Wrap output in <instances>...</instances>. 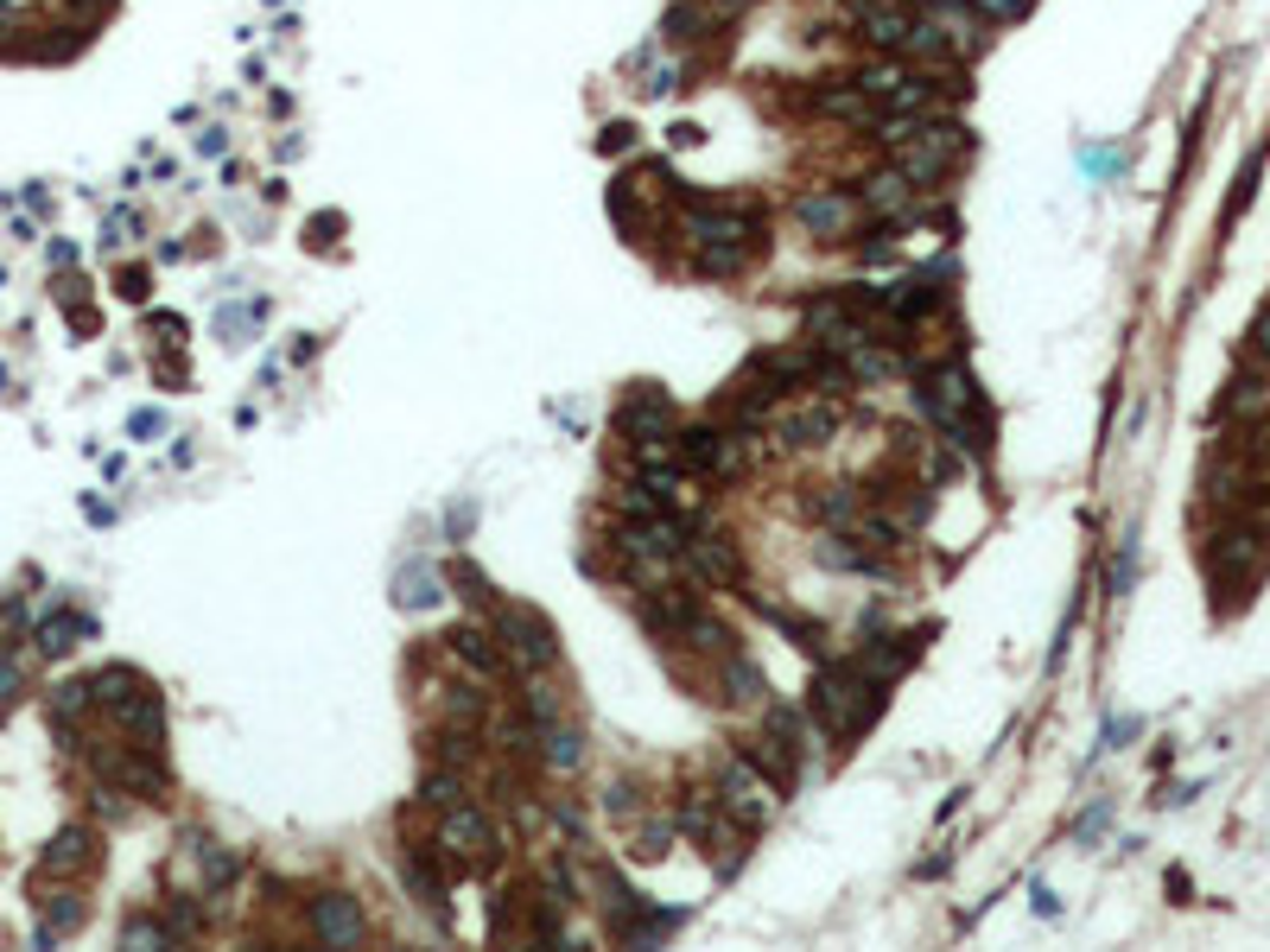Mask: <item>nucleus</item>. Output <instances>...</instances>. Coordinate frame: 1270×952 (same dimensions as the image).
Listing matches in <instances>:
<instances>
[{
	"instance_id": "51",
	"label": "nucleus",
	"mask_w": 1270,
	"mask_h": 952,
	"mask_svg": "<svg viewBox=\"0 0 1270 952\" xmlns=\"http://www.w3.org/2000/svg\"><path fill=\"white\" fill-rule=\"evenodd\" d=\"M64 6H71V13H83V19H96V13H109L115 0H64Z\"/></svg>"
},
{
	"instance_id": "4",
	"label": "nucleus",
	"mask_w": 1270,
	"mask_h": 952,
	"mask_svg": "<svg viewBox=\"0 0 1270 952\" xmlns=\"http://www.w3.org/2000/svg\"><path fill=\"white\" fill-rule=\"evenodd\" d=\"M438 845H445L451 857H471V864H495V857H502V832H495L490 813H477V807H445Z\"/></svg>"
},
{
	"instance_id": "1",
	"label": "nucleus",
	"mask_w": 1270,
	"mask_h": 952,
	"mask_svg": "<svg viewBox=\"0 0 1270 952\" xmlns=\"http://www.w3.org/2000/svg\"><path fill=\"white\" fill-rule=\"evenodd\" d=\"M890 680H870L857 661H846V667H826L820 680H813V711H820V724L839 737V744H857L877 718H883V692Z\"/></svg>"
},
{
	"instance_id": "50",
	"label": "nucleus",
	"mask_w": 1270,
	"mask_h": 952,
	"mask_svg": "<svg viewBox=\"0 0 1270 952\" xmlns=\"http://www.w3.org/2000/svg\"><path fill=\"white\" fill-rule=\"evenodd\" d=\"M667 140H674V146H699V140H706V134H699V121H680V128H674V134H667Z\"/></svg>"
},
{
	"instance_id": "36",
	"label": "nucleus",
	"mask_w": 1270,
	"mask_h": 952,
	"mask_svg": "<svg viewBox=\"0 0 1270 952\" xmlns=\"http://www.w3.org/2000/svg\"><path fill=\"white\" fill-rule=\"evenodd\" d=\"M1106 585H1112V597H1125L1130 585H1137V540L1119 546V559H1112V578H1106Z\"/></svg>"
},
{
	"instance_id": "26",
	"label": "nucleus",
	"mask_w": 1270,
	"mask_h": 952,
	"mask_svg": "<svg viewBox=\"0 0 1270 952\" xmlns=\"http://www.w3.org/2000/svg\"><path fill=\"white\" fill-rule=\"evenodd\" d=\"M1258 172H1265V146H1258V153L1239 165V185H1232V204H1226V216H1220V229H1232V222L1245 216V204L1258 198Z\"/></svg>"
},
{
	"instance_id": "5",
	"label": "nucleus",
	"mask_w": 1270,
	"mask_h": 952,
	"mask_svg": "<svg viewBox=\"0 0 1270 952\" xmlns=\"http://www.w3.org/2000/svg\"><path fill=\"white\" fill-rule=\"evenodd\" d=\"M312 934H318V947H362L369 940V921H362L356 895H344V889L312 895Z\"/></svg>"
},
{
	"instance_id": "31",
	"label": "nucleus",
	"mask_w": 1270,
	"mask_h": 952,
	"mask_svg": "<svg viewBox=\"0 0 1270 952\" xmlns=\"http://www.w3.org/2000/svg\"><path fill=\"white\" fill-rule=\"evenodd\" d=\"M420 800L438 807V813H445V807H464V781H458L451 768H432V775L420 781Z\"/></svg>"
},
{
	"instance_id": "18",
	"label": "nucleus",
	"mask_w": 1270,
	"mask_h": 952,
	"mask_svg": "<svg viewBox=\"0 0 1270 952\" xmlns=\"http://www.w3.org/2000/svg\"><path fill=\"white\" fill-rule=\"evenodd\" d=\"M857 26H864L870 45H890V52H903L909 32H915V19H909L903 6H857Z\"/></svg>"
},
{
	"instance_id": "43",
	"label": "nucleus",
	"mask_w": 1270,
	"mask_h": 952,
	"mask_svg": "<svg viewBox=\"0 0 1270 952\" xmlns=\"http://www.w3.org/2000/svg\"><path fill=\"white\" fill-rule=\"evenodd\" d=\"M128 432H134V438H153V432H165V413H159V407H141L134 419H128Z\"/></svg>"
},
{
	"instance_id": "38",
	"label": "nucleus",
	"mask_w": 1270,
	"mask_h": 952,
	"mask_svg": "<svg viewBox=\"0 0 1270 952\" xmlns=\"http://www.w3.org/2000/svg\"><path fill=\"white\" fill-rule=\"evenodd\" d=\"M451 578L464 585V597H471V604H495V591L484 585V572H477L471 559H458V565H451Z\"/></svg>"
},
{
	"instance_id": "21",
	"label": "nucleus",
	"mask_w": 1270,
	"mask_h": 952,
	"mask_svg": "<svg viewBox=\"0 0 1270 952\" xmlns=\"http://www.w3.org/2000/svg\"><path fill=\"white\" fill-rule=\"evenodd\" d=\"M438 591H445V578H438L432 565H407V572H401L394 604H401V610H432V604H438Z\"/></svg>"
},
{
	"instance_id": "9",
	"label": "nucleus",
	"mask_w": 1270,
	"mask_h": 952,
	"mask_svg": "<svg viewBox=\"0 0 1270 952\" xmlns=\"http://www.w3.org/2000/svg\"><path fill=\"white\" fill-rule=\"evenodd\" d=\"M102 775H115L128 794H141V800H159L165 794V768H159V749H115V755H102Z\"/></svg>"
},
{
	"instance_id": "23",
	"label": "nucleus",
	"mask_w": 1270,
	"mask_h": 952,
	"mask_svg": "<svg viewBox=\"0 0 1270 952\" xmlns=\"http://www.w3.org/2000/svg\"><path fill=\"white\" fill-rule=\"evenodd\" d=\"M744 261H750V242H718V248L693 255V268L706 273V279H731V273H744Z\"/></svg>"
},
{
	"instance_id": "16",
	"label": "nucleus",
	"mask_w": 1270,
	"mask_h": 952,
	"mask_svg": "<svg viewBox=\"0 0 1270 952\" xmlns=\"http://www.w3.org/2000/svg\"><path fill=\"white\" fill-rule=\"evenodd\" d=\"M115 718H121V731H128V737H141L146 749L165 744V711H159V692H153V686L128 692V698L115 705Z\"/></svg>"
},
{
	"instance_id": "12",
	"label": "nucleus",
	"mask_w": 1270,
	"mask_h": 952,
	"mask_svg": "<svg viewBox=\"0 0 1270 952\" xmlns=\"http://www.w3.org/2000/svg\"><path fill=\"white\" fill-rule=\"evenodd\" d=\"M623 432L630 438H674V401L641 381L630 401H623Z\"/></svg>"
},
{
	"instance_id": "32",
	"label": "nucleus",
	"mask_w": 1270,
	"mask_h": 952,
	"mask_svg": "<svg viewBox=\"0 0 1270 952\" xmlns=\"http://www.w3.org/2000/svg\"><path fill=\"white\" fill-rule=\"evenodd\" d=\"M820 565H833V572H870V552L851 546L846 534H833V540H820Z\"/></svg>"
},
{
	"instance_id": "19",
	"label": "nucleus",
	"mask_w": 1270,
	"mask_h": 952,
	"mask_svg": "<svg viewBox=\"0 0 1270 952\" xmlns=\"http://www.w3.org/2000/svg\"><path fill=\"white\" fill-rule=\"evenodd\" d=\"M794 222H807L813 235H826V242H833V235L851 222V198H846V191H839V198H794Z\"/></svg>"
},
{
	"instance_id": "8",
	"label": "nucleus",
	"mask_w": 1270,
	"mask_h": 952,
	"mask_svg": "<svg viewBox=\"0 0 1270 952\" xmlns=\"http://www.w3.org/2000/svg\"><path fill=\"white\" fill-rule=\"evenodd\" d=\"M617 546L635 552V559H654V565H661V559H680V552H687V534H680V521H667V515H648V521L630 515V521L617 528Z\"/></svg>"
},
{
	"instance_id": "44",
	"label": "nucleus",
	"mask_w": 1270,
	"mask_h": 952,
	"mask_svg": "<svg viewBox=\"0 0 1270 952\" xmlns=\"http://www.w3.org/2000/svg\"><path fill=\"white\" fill-rule=\"evenodd\" d=\"M630 140H635V128H630V121H610V128H604V140H597V153H623Z\"/></svg>"
},
{
	"instance_id": "17",
	"label": "nucleus",
	"mask_w": 1270,
	"mask_h": 952,
	"mask_svg": "<svg viewBox=\"0 0 1270 952\" xmlns=\"http://www.w3.org/2000/svg\"><path fill=\"white\" fill-rule=\"evenodd\" d=\"M534 755H540V762H547L553 775H572V768L585 762V737H578L572 724H560V718H553V724H540V737H534Z\"/></svg>"
},
{
	"instance_id": "33",
	"label": "nucleus",
	"mask_w": 1270,
	"mask_h": 952,
	"mask_svg": "<svg viewBox=\"0 0 1270 952\" xmlns=\"http://www.w3.org/2000/svg\"><path fill=\"white\" fill-rule=\"evenodd\" d=\"M89 686H96V698H102V705H121V698H128V692H141L146 680L134 674V667H102Z\"/></svg>"
},
{
	"instance_id": "10",
	"label": "nucleus",
	"mask_w": 1270,
	"mask_h": 952,
	"mask_svg": "<svg viewBox=\"0 0 1270 952\" xmlns=\"http://www.w3.org/2000/svg\"><path fill=\"white\" fill-rule=\"evenodd\" d=\"M763 794H769V788L756 781V768H750V762H744V768L731 762V768H724V781H718V800L744 819L750 832H756V825H769V800H763Z\"/></svg>"
},
{
	"instance_id": "40",
	"label": "nucleus",
	"mask_w": 1270,
	"mask_h": 952,
	"mask_svg": "<svg viewBox=\"0 0 1270 952\" xmlns=\"http://www.w3.org/2000/svg\"><path fill=\"white\" fill-rule=\"evenodd\" d=\"M1130 737H1143V718H1112V724L1099 731V749H1125Z\"/></svg>"
},
{
	"instance_id": "37",
	"label": "nucleus",
	"mask_w": 1270,
	"mask_h": 952,
	"mask_svg": "<svg viewBox=\"0 0 1270 952\" xmlns=\"http://www.w3.org/2000/svg\"><path fill=\"white\" fill-rule=\"evenodd\" d=\"M121 940H128V947H172V927H159V921H146V914H141V921H128V927H121Z\"/></svg>"
},
{
	"instance_id": "42",
	"label": "nucleus",
	"mask_w": 1270,
	"mask_h": 952,
	"mask_svg": "<svg viewBox=\"0 0 1270 952\" xmlns=\"http://www.w3.org/2000/svg\"><path fill=\"white\" fill-rule=\"evenodd\" d=\"M528 711H534L540 724H553V718H560V698H553L547 686H528Z\"/></svg>"
},
{
	"instance_id": "46",
	"label": "nucleus",
	"mask_w": 1270,
	"mask_h": 952,
	"mask_svg": "<svg viewBox=\"0 0 1270 952\" xmlns=\"http://www.w3.org/2000/svg\"><path fill=\"white\" fill-rule=\"evenodd\" d=\"M604 807H610L617 819H630V813H635V788H623V781H617V788L604 794Z\"/></svg>"
},
{
	"instance_id": "24",
	"label": "nucleus",
	"mask_w": 1270,
	"mask_h": 952,
	"mask_svg": "<svg viewBox=\"0 0 1270 952\" xmlns=\"http://www.w3.org/2000/svg\"><path fill=\"white\" fill-rule=\"evenodd\" d=\"M76 635H89V616H45L39 622V654H64V648H76Z\"/></svg>"
},
{
	"instance_id": "45",
	"label": "nucleus",
	"mask_w": 1270,
	"mask_h": 952,
	"mask_svg": "<svg viewBox=\"0 0 1270 952\" xmlns=\"http://www.w3.org/2000/svg\"><path fill=\"white\" fill-rule=\"evenodd\" d=\"M979 13H991V19H1023L1029 0H979Z\"/></svg>"
},
{
	"instance_id": "11",
	"label": "nucleus",
	"mask_w": 1270,
	"mask_h": 952,
	"mask_svg": "<svg viewBox=\"0 0 1270 952\" xmlns=\"http://www.w3.org/2000/svg\"><path fill=\"white\" fill-rule=\"evenodd\" d=\"M687 235H693V248H718V242H750L756 229H750V216L744 210H724V204H693L687 216Z\"/></svg>"
},
{
	"instance_id": "15",
	"label": "nucleus",
	"mask_w": 1270,
	"mask_h": 952,
	"mask_svg": "<svg viewBox=\"0 0 1270 952\" xmlns=\"http://www.w3.org/2000/svg\"><path fill=\"white\" fill-rule=\"evenodd\" d=\"M89 864H96V832H89V825H64V832L45 845V857H39L45 877H76V870H89Z\"/></svg>"
},
{
	"instance_id": "30",
	"label": "nucleus",
	"mask_w": 1270,
	"mask_h": 952,
	"mask_svg": "<svg viewBox=\"0 0 1270 952\" xmlns=\"http://www.w3.org/2000/svg\"><path fill=\"white\" fill-rule=\"evenodd\" d=\"M680 641H693L699 654H718V661H724V654H737V648H731V629H724V622H711L706 610L693 616V629H687Z\"/></svg>"
},
{
	"instance_id": "25",
	"label": "nucleus",
	"mask_w": 1270,
	"mask_h": 952,
	"mask_svg": "<svg viewBox=\"0 0 1270 952\" xmlns=\"http://www.w3.org/2000/svg\"><path fill=\"white\" fill-rule=\"evenodd\" d=\"M724 698H731V705H756V698H763V674H756L750 661L724 654Z\"/></svg>"
},
{
	"instance_id": "52",
	"label": "nucleus",
	"mask_w": 1270,
	"mask_h": 952,
	"mask_svg": "<svg viewBox=\"0 0 1270 952\" xmlns=\"http://www.w3.org/2000/svg\"><path fill=\"white\" fill-rule=\"evenodd\" d=\"M1265 508H1270V489H1265Z\"/></svg>"
},
{
	"instance_id": "22",
	"label": "nucleus",
	"mask_w": 1270,
	"mask_h": 952,
	"mask_svg": "<svg viewBox=\"0 0 1270 952\" xmlns=\"http://www.w3.org/2000/svg\"><path fill=\"white\" fill-rule=\"evenodd\" d=\"M198 845V857H204V889H229L235 877H242V851H222V845H211V838H191Z\"/></svg>"
},
{
	"instance_id": "27",
	"label": "nucleus",
	"mask_w": 1270,
	"mask_h": 952,
	"mask_svg": "<svg viewBox=\"0 0 1270 952\" xmlns=\"http://www.w3.org/2000/svg\"><path fill=\"white\" fill-rule=\"evenodd\" d=\"M667 845H674V825H661V819H648V825H635V838H630V857H635V864H661V857H667Z\"/></svg>"
},
{
	"instance_id": "47",
	"label": "nucleus",
	"mask_w": 1270,
	"mask_h": 952,
	"mask_svg": "<svg viewBox=\"0 0 1270 952\" xmlns=\"http://www.w3.org/2000/svg\"><path fill=\"white\" fill-rule=\"evenodd\" d=\"M1036 914H1042V921H1055V914H1060V895L1049 883H1036Z\"/></svg>"
},
{
	"instance_id": "48",
	"label": "nucleus",
	"mask_w": 1270,
	"mask_h": 952,
	"mask_svg": "<svg viewBox=\"0 0 1270 952\" xmlns=\"http://www.w3.org/2000/svg\"><path fill=\"white\" fill-rule=\"evenodd\" d=\"M680 89V70L667 64V70H654V83H648V96H674Z\"/></svg>"
},
{
	"instance_id": "28",
	"label": "nucleus",
	"mask_w": 1270,
	"mask_h": 952,
	"mask_svg": "<svg viewBox=\"0 0 1270 952\" xmlns=\"http://www.w3.org/2000/svg\"><path fill=\"white\" fill-rule=\"evenodd\" d=\"M1258 407H1270V381H1265V375H1239V381H1232V394H1226L1213 413H1258Z\"/></svg>"
},
{
	"instance_id": "20",
	"label": "nucleus",
	"mask_w": 1270,
	"mask_h": 952,
	"mask_svg": "<svg viewBox=\"0 0 1270 952\" xmlns=\"http://www.w3.org/2000/svg\"><path fill=\"white\" fill-rule=\"evenodd\" d=\"M451 654H458V661H471L477 674H502V648H495L484 629H471V622H464V629H451Z\"/></svg>"
},
{
	"instance_id": "6",
	"label": "nucleus",
	"mask_w": 1270,
	"mask_h": 952,
	"mask_svg": "<svg viewBox=\"0 0 1270 952\" xmlns=\"http://www.w3.org/2000/svg\"><path fill=\"white\" fill-rule=\"evenodd\" d=\"M687 565H693V578L711 585V591H737L744 585V552L731 534H699V540H687Z\"/></svg>"
},
{
	"instance_id": "49",
	"label": "nucleus",
	"mask_w": 1270,
	"mask_h": 952,
	"mask_svg": "<svg viewBox=\"0 0 1270 952\" xmlns=\"http://www.w3.org/2000/svg\"><path fill=\"white\" fill-rule=\"evenodd\" d=\"M121 299H146V268H128V273H121Z\"/></svg>"
},
{
	"instance_id": "7",
	"label": "nucleus",
	"mask_w": 1270,
	"mask_h": 952,
	"mask_svg": "<svg viewBox=\"0 0 1270 952\" xmlns=\"http://www.w3.org/2000/svg\"><path fill=\"white\" fill-rule=\"evenodd\" d=\"M1258 559H1265V534H1258L1252 521L1220 528L1213 546H1207V572H1213V578H1252V572H1258Z\"/></svg>"
},
{
	"instance_id": "14",
	"label": "nucleus",
	"mask_w": 1270,
	"mask_h": 952,
	"mask_svg": "<svg viewBox=\"0 0 1270 952\" xmlns=\"http://www.w3.org/2000/svg\"><path fill=\"white\" fill-rule=\"evenodd\" d=\"M839 432V407L833 401H807V407H794L781 419V445L788 451H813V445H826Z\"/></svg>"
},
{
	"instance_id": "35",
	"label": "nucleus",
	"mask_w": 1270,
	"mask_h": 952,
	"mask_svg": "<svg viewBox=\"0 0 1270 952\" xmlns=\"http://www.w3.org/2000/svg\"><path fill=\"white\" fill-rule=\"evenodd\" d=\"M89 705H96V686H89V680L58 686V698H52V711H58V718H76V711H89Z\"/></svg>"
},
{
	"instance_id": "29",
	"label": "nucleus",
	"mask_w": 1270,
	"mask_h": 952,
	"mask_svg": "<svg viewBox=\"0 0 1270 952\" xmlns=\"http://www.w3.org/2000/svg\"><path fill=\"white\" fill-rule=\"evenodd\" d=\"M438 711H445L451 724H477V718H484V692H471V686H438Z\"/></svg>"
},
{
	"instance_id": "3",
	"label": "nucleus",
	"mask_w": 1270,
	"mask_h": 952,
	"mask_svg": "<svg viewBox=\"0 0 1270 952\" xmlns=\"http://www.w3.org/2000/svg\"><path fill=\"white\" fill-rule=\"evenodd\" d=\"M495 641H508V654L521 667H553L560 661V641H553V622L528 604H502L495 610Z\"/></svg>"
},
{
	"instance_id": "34",
	"label": "nucleus",
	"mask_w": 1270,
	"mask_h": 952,
	"mask_svg": "<svg viewBox=\"0 0 1270 952\" xmlns=\"http://www.w3.org/2000/svg\"><path fill=\"white\" fill-rule=\"evenodd\" d=\"M864 204H877V210L909 204V178H903V172H877V178H864Z\"/></svg>"
},
{
	"instance_id": "13",
	"label": "nucleus",
	"mask_w": 1270,
	"mask_h": 952,
	"mask_svg": "<svg viewBox=\"0 0 1270 952\" xmlns=\"http://www.w3.org/2000/svg\"><path fill=\"white\" fill-rule=\"evenodd\" d=\"M706 610L693 591H654L648 604H641V629L648 635H661V641H674V635H687L693 629V616Z\"/></svg>"
},
{
	"instance_id": "41",
	"label": "nucleus",
	"mask_w": 1270,
	"mask_h": 952,
	"mask_svg": "<svg viewBox=\"0 0 1270 952\" xmlns=\"http://www.w3.org/2000/svg\"><path fill=\"white\" fill-rule=\"evenodd\" d=\"M1106 825H1112V807H1106V800H1099V807H1093V813H1086V819H1080V825H1073V838H1080V845H1093V838H1099V832H1106Z\"/></svg>"
},
{
	"instance_id": "39",
	"label": "nucleus",
	"mask_w": 1270,
	"mask_h": 952,
	"mask_svg": "<svg viewBox=\"0 0 1270 952\" xmlns=\"http://www.w3.org/2000/svg\"><path fill=\"white\" fill-rule=\"evenodd\" d=\"M83 921V901L76 895H58V901H45V927L58 934V927H76Z\"/></svg>"
},
{
	"instance_id": "2",
	"label": "nucleus",
	"mask_w": 1270,
	"mask_h": 952,
	"mask_svg": "<svg viewBox=\"0 0 1270 952\" xmlns=\"http://www.w3.org/2000/svg\"><path fill=\"white\" fill-rule=\"evenodd\" d=\"M921 401H927V413L940 419V432H947L953 445L991 451V407H985V394L972 388L966 369H934V375H921Z\"/></svg>"
}]
</instances>
